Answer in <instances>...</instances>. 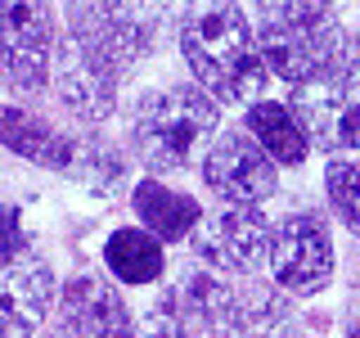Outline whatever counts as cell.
Instances as JSON below:
<instances>
[{
  "label": "cell",
  "mask_w": 360,
  "mask_h": 338,
  "mask_svg": "<svg viewBox=\"0 0 360 338\" xmlns=\"http://www.w3.org/2000/svg\"><path fill=\"white\" fill-rule=\"evenodd\" d=\"M176 45L194 86H202L221 108H248L262 99L270 68L239 0H185L176 18Z\"/></svg>",
  "instance_id": "obj_1"
},
{
  "label": "cell",
  "mask_w": 360,
  "mask_h": 338,
  "mask_svg": "<svg viewBox=\"0 0 360 338\" xmlns=\"http://www.w3.org/2000/svg\"><path fill=\"white\" fill-rule=\"evenodd\" d=\"M217 135L221 104L189 82L153 86L131 108V158L144 167V176H172L189 163H202Z\"/></svg>",
  "instance_id": "obj_2"
},
{
  "label": "cell",
  "mask_w": 360,
  "mask_h": 338,
  "mask_svg": "<svg viewBox=\"0 0 360 338\" xmlns=\"http://www.w3.org/2000/svg\"><path fill=\"white\" fill-rule=\"evenodd\" d=\"M63 23L82 50L127 82L158 50L172 23V0H63Z\"/></svg>",
  "instance_id": "obj_3"
},
{
  "label": "cell",
  "mask_w": 360,
  "mask_h": 338,
  "mask_svg": "<svg viewBox=\"0 0 360 338\" xmlns=\"http://www.w3.org/2000/svg\"><path fill=\"white\" fill-rule=\"evenodd\" d=\"M59 275L18 203H0V338H37L59 307Z\"/></svg>",
  "instance_id": "obj_4"
},
{
  "label": "cell",
  "mask_w": 360,
  "mask_h": 338,
  "mask_svg": "<svg viewBox=\"0 0 360 338\" xmlns=\"http://www.w3.org/2000/svg\"><path fill=\"white\" fill-rule=\"evenodd\" d=\"M288 104L302 118L311 144L329 158L360 154V32H347V50L324 77L288 86Z\"/></svg>",
  "instance_id": "obj_5"
},
{
  "label": "cell",
  "mask_w": 360,
  "mask_h": 338,
  "mask_svg": "<svg viewBox=\"0 0 360 338\" xmlns=\"http://www.w3.org/2000/svg\"><path fill=\"white\" fill-rule=\"evenodd\" d=\"M266 270L288 298H315V293H324L338 275V248H333L329 221L311 208L284 212L270 225Z\"/></svg>",
  "instance_id": "obj_6"
},
{
  "label": "cell",
  "mask_w": 360,
  "mask_h": 338,
  "mask_svg": "<svg viewBox=\"0 0 360 338\" xmlns=\"http://www.w3.org/2000/svg\"><path fill=\"white\" fill-rule=\"evenodd\" d=\"M59 18L50 0H0V82L18 95H41L50 86Z\"/></svg>",
  "instance_id": "obj_7"
},
{
  "label": "cell",
  "mask_w": 360,
  "mask_h": 338,
  "mask_svg": "<svg viewBox=\"0 0 360 338\" xmlns=\"http://www.w3.org/2000/svg\"><path fill=\"white\" fill-rule=\"evenodd\" d=\"M347 32L352 27H342L338 18H320V23L262 18L257 23V45H262V59L270 68V77H279L288 86H307L342 59Z\"/></svg>",
  "instance_id": "obj_8"
},
{
  "label": "cell",
  "mask_w": 360,
  "mask_h": 338,
  "mask_svg": "<svg viewBox=\"0 0 360 338\" xmlns=\"http://www.w3.org/2000/svg\"><path fill=\"white\" fill-rule=\"evenodd\" d=\"M198 172H202L207 194H217V203L262 208V203H270L279 194V163L243 127H225L217 140L207 144Z\"/></svg>",
  "instance_id": "obj_9"
},
{
  "label": "cell",
  "mask_w": 360,
  "mask_h": 338,
  "mask_svg": "<svg viewBox=\"0 0 360 338\" xmlns=\"http://www.w3.org/2000/svg\"><path fill=\"white\" fill-rule=\"evenodd\" d=\"M270 225L262 208H248V203H217L212 212H202L198 234L189 239V248L198 253L202 266L221 270V275H257L266 266L270 253Z\"/></svg>",
  "instance_id": "obj_10"
},
{
  "label": "cell",
  "mask_w": 360,
  "mask_h": 338,
  "mask_svg": "<svg viewBox=\"0 0 360 338\" xmlns=\"http://www.w3.org/2000/svg\"><path fill=\"white\" fill-rule=\"evenodd\" d=\"M50 90L54 99L72 113L77 122L86 127H99L117 113V90H122V77L104 68L90 50H82L72 37H59V50H54V68H50Z\"/></svg>",
  "instance_id": "obj_11"
},
{
  "label": "cell",
  "mask_w": 360,
  "mask_h": 338,
  "mask_svg": "<svg viewBox=\"0 0 360 338\" xmlns=\"http://www.w3.org/2000/svg\"><path fill=\"white\" fill-rule=\"evenodd\" d=\"M59 320L68 338H135V311L127 307L117 280L77 270L59 289Z\"/></svg>",
  "instance_id": "obj_12"
},
{
  "label": "cell",
  "mask_w": 360,
  "mask_h": 338,
  "mask_svg": "<svg viewBox=\"0 0 360 338\" xmlns=\"http://www.w3.org/2000/svg\"><path fill=\"white\" fill-rule=\"evenodd\" d=\"M0 144L14 158H22V163L41 167V172H54L63 180L72 176L77 135L50 127L45 118H37V113L22 108V104H0Z\"/></svg>",
  "instance_id": "obj_13"
},
{
  "label": "cell",
  "mask_w": 360,
  "mask_h": 338,
  "mask_svg": "<svg viewBox=\"0 0 360 338\" xmlns=\"http://www.w3.org/2000/svg\"><path fill=\"white\" fill-rule=\"evenodd\" d=\"M167 293H172L176 307L185 311V320L198 330V338H234V325H239V293H234L230 275H221V270L198 262Z\"/></svg>",
  "instance_id": "obj_14"
},
{
  "label": "cell",
  "mask_w": 360,
  "mask_h": 338,
  "mask_svg": "<svg viewBox=\"0 0 360 338\" xmlns=\"http://www.w3.org/2000/svg\"><path fill=\"white\" fill-rule=\"evenodd\" d=\"M131 212H135V225H144L149 234H158V239L172 248V244L194 239L207 208L194 194L167 185L162 176H140L131 185Z\"/></svg>",
  "instance_id": "obj_15"
},
{
  "label": "cell",
  "mask_w": 360,
  "mask_h": 338,
  "mask_svg": "<svg viewBox=\"0 0 360 338\" xmlns=\"http://www.w3.org/2000/svg\"><path fill=\"white\" fill-rule=\"evenodd\" d=\"M99 262H104L108 280L127 289H149L167 275V244L149 234L144 225H117L99 248Z\"/></svg>",
  "instance_id": "obj_16"
},
{
  "label": "cell",
  "mask_w": 360,
  "mask_h": 338,
  "mask_svg": "<svg viewBox=\"0 0 360 338\" xmlns=\"http://www.w3.org/2000/svg\"><path fill=\"white\" fill-rule=\"evenodd\" d=\"M243 131L252 135L279 167H302L315 149L307 127H302V118L284 99H252L248 113H243Z\"/></svg>",
  "instance_id": "obj_17"
},
{
  "label": "cell",
  "mask_w": 360,
  "mask_h": 338,
  "mask_svg": "<svg viewBox=\"0 0 360 338\" xmlns=\"http://www.w3.org/2000/svg\"><path fill=\"white\" fill-rule=\"evenodd\" d=\"M239 325H234V338H288L292 334V302L275 280H257V275H243L239 284Z\"/></svg>",
  "instance_id": "obj_18"
},
{
  "label": "cell",
  "mask_w": 360,
  "mask_h": 338,
  "mask_svg": "<svg viewBox=\"0 0 360 338\" xmlns=\"http://www.w3.org/2000/svg\"><path fill=\"white\" fill-rule=\"evenodd\" d=\"M131 163L135 158L127 149H117L108 135H99V127H90L86 135H77V163L68 180H77L90 199H112L131 180Z\"/></svg>",
  "instance_id": "obj_19"
},
{
  "label": "cell",
  "mask_w": 360,
  "mask_h": 338,
  "mask_svg": "<svg viewBox=\"0 0 360 338\" xmlns=\"http://www.w3.org/2000/svg\"><path fill=\"white\" fill-rule=\"evenodd\" d=\"M324 199H329L333 217L360 239V158L338 154L324 163Z\"/></svg>",
  "instance_id": "obj_20"
},
{
  "label": "cell",
  "mask_w": 360,
  "mask_h": 338,
  "mask_svg": "<svg viewBox=\"0 0 360 338\" xmlns=\"http://www.w3.org/2000/svg\"><path fill=\"white\" fill-rule=\"evenodd\" d=\"M135 338H198V330L185 320V311L176 307L172 293H162V302H153L135 325Z\"/></svg>",
  "instance_id": "obj_21"
},
{
  "label": "cell",
  "mask_w": 360,
  "mask_h": 338,
  "mask_svg": "<svg viewBox=\"0 0 360 338\" xmlns=\"http://www.w3.org/2000/svg\"><path fill=\"white\" fill-rule=\"evenodd\" d=\"M333 5H338V0H252L257 23H262V18H284V23H320V18H333Z\"/></svg>",
  "instance_id": "obj_22"
},
{
  "label": "cell",
  "mask_w": 360,
  "mask_h": 338,
  "mask_svg": "<svg viewBox=\"0 0 360 338\" xmlns=\"http://www.w3.org/2000/svg\"><path fill=\"white\" fill-rule=\"evenodd\" d=\"M347 338H360V302L347 311Z\"/></svg>",
  "instance_id": "obj_23"
}]
</instances>
